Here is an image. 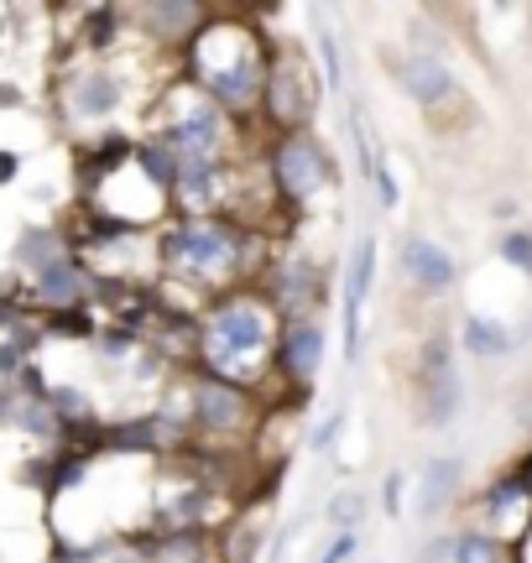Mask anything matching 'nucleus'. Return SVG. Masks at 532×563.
Segmentation results:
<instances>
[{"mask_svg": "<svg viewBox=\"0 0 532 563\" xmlns=\"http://www.w3.org/2000/svg\"><path fill=\"white\" fill-rule=\"evenodd\" d=\"M157 272L173 287H188L199 302L262 282V235L235 214H173L157 230Z\"/></svg>", "mask_w": 532, "mask_h": 563, "instance_id": "nucleus-1", "label": "nucleus"}, {"mask_svg": "<svg viewBox=\"0 0 532 563\" xmlns=\"http://www.w3.org/2000/svg\"><path fill=\"white\" fill-rule=\"evenodd\" d=\"M277 334H282V319L262 292V282L220 292V298L199 302V319H193L199 371L256 391L277 365Z\"/></svg>", "mask_w": 532, "mask_h": 563, "instance_id": "nucleus-2", "label": "nucleus"}, {"mask_svg": "<svg viewBox=\"0 0 532 563\" xmlns=\"http://www.w3.org/2000/svg\"><path fill=\"white\" fill-rule=\"evenodd\" d=\"M271 58H277V42H266L251 21L214 16L204 32H199V42L188 47L184 79L220 104L230 121L246 125V115H262Z\"/></svg>", "mask_w": 532, "mask_h": 563, "instance_id": "nucleus-3", "label": "nucleus"}, {"mask_svg": "<svg viewBox=\"0 0 532 563\" xmlns=\"http://www.w3.org/2000/svg\"><path fill=\"white\" fill-rule=\"evenodd\" d=\"M146 141L167 146L178 162H199V157H235L241 146V121H230L220 104L199 95L188 79H173L157 100V115H152V131Z\"/></svg>", "mask_w": 532, "mask_h": 563, "instance_id": "nucleus-4", "label": "nucleus"}, {"mask_svg": "<svg viewBox=\"0 0 532 563\" xmlns=\"http://www.w3.org/2000/svg\"><path fill=\"white\" fill-rule=\"evenodd\" d=\"M262 167H266V183H271V199L282 203V209H292V214H308V209H313V203L340 183L334 152H329L313 131H287V136H271Z\"/></svg>", "mask_w": 532, "mask_h": 563, "instance_id": "nucleus-5", "label": "nucleus"}, {"mask_svg": "<svg viewBox=\"0 0 532 563\" xmlns=\"http://www.w3.org/2000/svg\"><path fill=\"white\" fill-rule=\"evenodd\" d=\"M412 407H418V422L429 433L454 428L459 407H465V376L454 365V340L444 329H433L429 340L418 344V361H412Z\"/></svg>", "mask_w": 532, "mask_h": 563, "instance_id": "nucleus-6", "label": "nucleus"}, {"mask_svg": "<svg viewBox=\"0 0 532 563\" xmlns=\"http://www.w3.org/2000/svg\"><path fill=\"white\" fill-rule=\"evenodd\" d=\"M329 89L319 79V68L292 53V47H277L271 58V79H266V100H262V121L271 125V136H287V131H313V115H319V100Z\"/></svg>", "mask_w": 532, "mask_h": 563, "instance_id": "nucleus-7", "label": "nucleus"}, {"mask_svg": "<svg viewBox=\"0 0 532 563\" xmlns=\"http://www.w3.org/2000/svg\"><path fill=\"white\" fill-rule=\"evenodd\" d=\"M184 402H188V428L199 439H214V443H235L246 439L256 428V391L235 382H220L209 371H193L184 386Z\"/></svg>", "mask_w": 532, "mask_h": 563, "instance_id": "nucleus-8", "label": "nucleus"}, {"mask_svg": "<svg viewBox=\"0 0 532 563\" xmlns=\"http://www.w3.org/2000/svg\"><path fill=\"white\" fill-rule=\"evenodd\" d=\"M262 292L271 298L277 319L282 323H303V319H324L329 308V272L308 251L287 245L282 256H271L262 272Z\"/></svg>", "mask_w": 532, "mask_h": 563, "instance_id": "nucleus-9", "label": "nucleus"}, {"mask_svg": "<svg viewBox=\"0 0 532 563\" xmlns=\"http://www.w3.org/2000/svg\"><path fill=\"white\" fill-rule=\"evenodd\" d=\"M241 188H246L241 157L178 162L173 209H178V214H235V209H241ZM235 220H241V214H235Z\"/></svg>", "mask_w": 532, "mask_h": 563, "instance_id": "nucleus-10", "label": "nucleus"}, {"mask_svg": "<svg viewBox=\"0 0 532 563\" xmlns=\"http://www.w3.org/2000/svg\"><path fill=\"white\" fill-rule=\"evenodd\" d=\"M376 266H381V241L361 235L350 245L345 272H340V344H345V365L361 361V344H366V302L376 292Z\"/></svg>", "mask_w": 532, "mask_h": 563, "instance_id": "nucleus-11", "label": "nucleus"}, {"mask_svg": "<svg viewBox=\"0 0 532 563\" xmlns=\"http://www.w3.org/2000/svg\"><path fill=\"white\" fill-rule=\"evenodd\" d=\"M131 100V79L115 63H84L63 79V110L74 125H104L115 121Z\"/></svg>", "mask_w": 532, "mask_h": 563, "instance_id": "nucleus-12", "label": "nucleus"}, {"mask_svg": "<svg viewBox=\"0 0 532 563\" xmlns=\"http://www.w3.org/2000/svg\"><path fill=\"white\" fill-rule=\"evenodd\" d=\"M475 517H480L486 532L507 538V543H522L532 532V460L517 464V470H501V475L480 490Z\"/></svg>", "mask_w": 532, "mask_h": 563, "instance_id": "nucleus-13", "label": "nucleus"}, {"mask_svg": "<svg viewBox=\"0 0 532 563\" xmlns=\"http://www.w3.org/2000/svg\"><path fill=\"white\" fill-rule=\"evenodd\" d=\"M329 361V323L324 319H303V323H282L277 334V365L271 376L287 386V391H313V382L324 376Z\"/></svg>", "mask_w": 532, "mask_h": 563, "instance_id": "nucleus-14", "label": "nucleus"}, {"mask_svg": "<svg viewBox=\"0 0 532 563\" xmlns=\"http://www.w3.org/2000/svg\"><path fill=\"white\" fill-rule=\"evenodd\" d=\"M465 490V460L459 454H429L418 464V481H412V522H444Z\"/></svg>", "mask_w": 532, "mask_h": 563, "instance_id": "nucleus-15", "label": "nucleus"}, {"mask_svg": "<svg viewBox=\"0 0 532 563\" xmlns=\"http://www.w3.org/2000/svg\"><path fill=\"white\" fill-rule=\"evenodd\" d=\"M397 272L412 282V292L423 298H444L454 282H459V262H454L450 245H439L433 235H408L397 245Z\"/></svg>", "mask_w": 532, "mask_h": 563, "instance_id": "nucleus-16", "label": "nucleus"}, {"mask_svg": "<svg viewBox=\"0 0 532 563\" xmlns=\"http://www.w3.org/2000/svg\"><path fill=\"white\" fill-rule=\"evenodd\" d=\"M131 16L142 21L146 42H157V47H193L199 42V32H204L209 21H214V11L209 5H199V0H163V5H136Z\"/></svg>", "mask_w": 532, "mask_h": 563, "instance_id": "nucleus-17", "label": "nucleus"}, {"mask_svg": "<svg viewBox=\"0 0 532 563\" xmlns=\"http://www.w3.org/2000/svg\"><path fill=\"white\" fill-rule=\"evenodd\" d=\"M397 89H402L418 110H444V104L459 100L454 68L444 58H433V53H408V58L397 63Z\"/></svg>", "mask_w": 532, "mask_h": 563, "instance_id": "nucleus-18", "label": "nucleus"}, {"mask_svg": "<svg viewBox=\"0 0 532 563\" xmlns=\"http://www.w3.org/2000/svg\"><path fill=\"white\" fill-rule=\"evenodd\" d=\"M459 350L475 355V361H501L517 350V329L507 319H491V313H465L459 323Z\"/></svg>", "mask_w": 532, "mask_h": 563, "instance_id": "nucleus-19", "label": "nucleus"}, {"mask_svg": "<svg viewBox=\"0 0 532 563\" xmlns=\"http://www.w3.org/2000/svg\"><path fill=\"white\" fill-rule=\"evenodd\" d=\"M32 292H37V302H47V308H79V302L89 298V272H84L74 256H63V262H53L47 272L32 277Z\"/></svg>", "mask_w": 532, "mask_h": 563, "instance_id": "nucleus-20", "label": "nucleus"}, {"mask_svg": "<svg viewBox=\"0 0 532 563\" xmlns=\"http://www.w3.org/2000/svg\"><path fill=\"white\" fill-rule=\"evenodd\" d=\"M308 26H313V68H319V79H324L329 95H340L345 89V53H340V32H334V21L313 5L308 11Z\"/></svg>", "mask_w": 532, "mask_h": 563, "instance_id": "nucleus-21", "label": "nucleus"}, {"mask_svg": "<svg viewBox=\"0 0 532 563\" xmlns=\"http://www.w3.org/2000/svg\"><path fill=\"white\" fill-rule=\"evenodd\" d=\"M454 563H517V543H507V538L486 532L480 522H470L454 532Z\"/></svg>", "mask_w": 532, "mask_h": 563, "instance_id": "nucleus-22", "label": "nucleus"}, {"mask_svg": "<svg viewBox=\"0 0 532 563\" xmlns=\"http://www.w3.org/2000/svg\"><path fill=\"white\" fill-rule=\"evenodd\" d=\"M370 511V496L366 490H334L324 506V517L334 532H361V517Z\"/></svg>", "mask_w": 532, "mask_h": 563, "instance_id": "nucleus-23", "label": "nucleus"}, {"mask_svg": "<svg viewBox=\"0 0 532 563\" xmlns=\"http://www.w3.org/2000/svg\"><path fill=\"white\" fill-rule=\"evenodd\" d=\"M366 183H370V194H376V209H387V214H391V209H402V183H397V173H391L387 152H376Z\"/></svg>", "mask_w": 532, "mask_h": 563, "instance_id": "nucleus-24", "label": "nucleus"}, {"mask_svg": "<svg viewBox=\"0 0 532 563\" xmlns=\"http://www.w3.org/2000/svg\"><path fill=\"white\" fill-rule=\"evenodd\" d=\"M496 262H507L512 272L532 277V230H501L496 235Z\"/></svg>", "mask_w": 532, "mask_h": 563, "instance_id": "nucleus-25", "label": "nucleus"}, {"mask_svg": "<svg viewBox=\"0 0 532 563\" xmlns=\"http://www.w3.org/2000/svg\"><path fill=\"white\" fill-rule=\"evenodd\" d=\"M376 506H381V517H391V522L408 517V470H387V475H381Z\"/></svg>", "mask_w": 532, "mask_h": 563, "instance_id": "nucleus-26", "label": "nucleus"}, {"mask_svg": "<svg viewBox=\"0 0 532 563\" xmlns=\"http://www.w3.org/2000/svg\"><path fill=\"white\" fill-rule=\"evenodd\" d=\"M262 527L256 522H246V527H230V538H225V548H220V559L225 563H256V553H262Z\"/></svg>", "mask_w": 532, "mask_h": 563, "instance_id": "nucleus-27", "label": "nucleus"}, {"mask_svg": "<svg viewBox=\"0 0 532 563\" xmlns=\"http://www.w3.org/2000/svg\"><path fill=\"white\" fill-rule=\"evenodd\" d=\"M361 553V532H334L324 543V553H319V563H350Z\"/></svg>", "mask_w": 532, "mask_h": 563, "instance_id": "nucleus-28", "label": "nucleus"}, {"mask_svg": "<svg viewBox=\"0 0 532 563\" xmlns=\"http://www.w3.org/2000/svg\"><path fill=\"white\" fill-rule=\"evenodd\" d=\"M345 412H334L329 422H319V433H313V454H334V443H340V433H345Z\"/></svg>", "mask_w": 532, "mask_h": 563, "instance_id": "nucleus-29", "label": "nucleus"}, {"mask_svg": "<svg viewBox=\"0 0 532 563\" xmlns=\"http://www.w3.org/2000/svg\"><path fill=\"white\" fill-rule=\"evenodd\" d=\"M491 214H501V220H512V214H517V199H496V203H491Z\"/></svg>", "mask_w": 532, "mask_h": 563, "instance_id": "nucleus-30", "label": "nucleus"}, {"mask_svg": "<svg viewBox=\"0 0 532 563\" xmlns=\"http://www.w3.org/2000/svg\"><path fill=\"white\" fill-rule=\"evenodd\" d=\"M11 173H16V157H11V152H0V183L11 178Z\"/></svg>", "mask_w": 532, "mask_h": 563, "instance_id": "nucleus-31", "label": "nucleus"}, {"mask_svg": "<svg viewBox=\"0 0 532 563\" xmlns=\"http://www.w3.org/2000/svg\"><path fill=\"white\" fill-rule=\"evenodd\" d=\"M517 563H532V532L522 538V543H517Z\"/></svg>", "mask_w": 532, "mask_h": 563, "instance_id": "nucleus-32", "label": "nucleus"}, {"mask_svg": "<svg viewBox=\"0 0 532 563\" xmlns=\"http://www.w3.org/2000/svg\"><path fill=\"white\" fill-rule=\"evenodd\" d=\"M370 563H381V559H370Z\"/></svg>", "mask_w": 532, "mask_h": 563, "instance_id": "nucleus-33", "label": "nucleus"}]
</instances>
